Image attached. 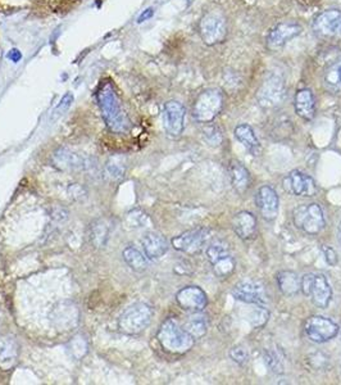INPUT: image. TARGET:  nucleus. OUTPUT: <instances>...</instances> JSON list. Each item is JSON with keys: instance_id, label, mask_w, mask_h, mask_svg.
<instances>
[{"instance_id": "obj_1", "label": "nucleus", "mask_w": 341, "mask_h": 385, "mask_svg": "<svg viewBox=\"0 0 341 385\" xmlns=\"http://www.w3.org/2000/svg\"><path fill=\"white\" fill-rule=\"evenodd\" d=\"M96 99L100 107L103 120L109 130L116 134L126 132L131 126V122L121 108L120 99L116 93L113 82L107 80L103 81L96 93Z\"/></svg>"}, {"instance_id": "obj_2", "label": "nucleus", "mask_w": 341, "mask_h": 385, "mask_svg": "<svg viewBox=\"0 0 341 385\" xmlns=\"http://www.w3.org/2000/svg\"><path fill=\"white\" fill-rule=\"evenodd\" d=\"M156 339L160 347L171 354H184L194 347L195 339L177 323L175 319H167L160 325Z\"/></svg>"}, {"instance_id": "obj_3", "label": "nucleus", "mask_w": 341, "mask_h": 385, "mask_svg": "<svg viewBox=\"0 0 341 385\" xmlns=\"http://www.w3.org/2000/svg\"><path fill=\"white\" fill-rule=\"evenodd\" d=\"M153 319V308L146 303L127 307L118 319V327L127 335H137L149 326Z\"/></svg>"}, {"instance_id": "obj_4", "label": "nucleus", "mask_w": 341, "mask_h": 385, "mask_svg": "<svg viewBox=\"0 0 341 385\" xmlns=\"http://www.w3.org/2000/svg\"><path fill=\"white\" fill-rule=\"evenodd\" d=\"M292 221L296 227L309 235H317L326 226L323 209L318 203H307L296 206L292 211Z\"/></svg>"}, {"instance_id": "obj_5", "label": "nucleus", "mask_w": 341, "mask_h": 385, "mask_svg": "<svg viewBox=\"0 0 341 385\" xmlns=\"http://www.w3.org/2000/svg\"><path fill=\"white\" fill-rule=\"evenodd\" d=\"M224 98L221 90L208 89L198 95L192 105V116L198 122L209 124L223 109Z\"/></svg>"}, {"instance_id": "obj_6", "label": "nucleus", "mask_w": 341, "mask_h": 385, "mask_svg": "<svg viewBox=\"0 0 341 385\" xmlns=\"http://www.w3.org/2000/svg\"><path fill=\"white\" fill-rule=\"evenodd\" d=\"M205 256L212 270L219 279H226L234 274L236 268V261L230 253V245L224 240H216L207 247Z\"/></svg>"}, {"instance_id": "obj_7", "label": "nucleus", "mask_w": 341, "mask_h": 385, "mask_svg": "<svg viewBox=\"0 0 341 385\" xmlns=\"http://www.w3.org/2000/svg\"><path fill=\"white\" fill-rule=\"evenodd\" d=\"M227 20L219 10H211L199 22V33L207 45L222 43L227 36Z\"/></svg>"}, {"instance_id": "obj_8", "label": "nucleus", "mask_w": 341, "mask_h": 385, "mask_svg": "<svg viewBox=\"0 0 341 385\" xmlns=\"http://www.w3.org/2000/svg\"><path fill=\"white\" fill-rule=\"evenodd\" d=\"M304 331L310 342L322 344L338 336L340 333V327L331 319L323 316H312L306 321Z\"/></svg>"}, {"instance_id": "obj_9", "label": "nucleus", "mask_w": 341, "mask_h": 385, "mask_svg": "<svg viewBox=\"0 0 341 385\" xmlns=\"http://www.w3.org/2000/svg\"><path fill=\"white\" fill-rule=\"evenodd\" d=\"M209 238V230L205 227H196L182 232L172 239V247L179 252L187 255H195L202 251Z\"/></svg>"}, {"instance_id": "obj_10", "label": "nucleus", "mask_w": 341, "mask_h": 385, "mask_svg": "<svg viewBox=\"0 0 341 385\" xmlns=\"http://www.w3.org/2000/svg\"><path fill=\"white\" fill-rule=\"evenodd\" d=\"M283 189L286 192L295 196H314L318 192L315 181L312 176L302 172L299 170H294L283 179Z\"/></svg>"}, {"instance_id": "obj_11", "label": "nucleus", "mask_w": 341, "mask_h": 385, "mask_svg": "<svg viewBox=\"0 0 341 385\" xmlns=\"http://www.w3.org/2000/svg\"><path fill=\"white\" fill-rule=\"evenodd\" d=\"M186 109L180 101H167L163 109V126L171 137H179L185 128Z\"/></svg>"}, {"instance_id": "obj_12", "label": "nucleus", "mask_w": 341, "mask_h": 385, "mask_svg": "<svg viewBox=\"0 0 341 385\" xmlns=\"http://www.w3.org/2000/svg\"><path fill=\"white\" fill-rule=\"evenodd\" d=\"M231 293L237 300H241L244 303L257 304V306L263 307L268 306L266 289L258 281H241L235 285Z\"/></svg>"}, {"instance_id": "obj_13", "label": "nucleus", "mask_w": 341, "mask_h": 385, "mask_svg": "<svg viewBox=\"0 0 341 385\" xmlns=\"http://www.w3.org/2000/svg\"><path fill=\"white\" fill-rule=\"evenodd\" d=\"M176 302L179 303L184 311L188 312H202L208 306V295L203 290L202 288L190 285L180 289L176 294Z\"/></svg>"}, {"instance_id": "obj_14", "label": "nucleus", "mask_w": 341, "mask_h": 385, "mask_svg": "<svg viewBox=\"0 0 341 385\" xmlns=\"http://www.w3.org/2000/svg\"><path fill=\"white\" fill-rule=\"evenodd\" d=\"M255 204L260 216L266 221L277 219L279 209V200L276 190L270 185L260 186L255 194Z\"/></svg>"}, {"instance_id": "obj_15", "label": "nucleus", "mask_w": 341, "mask_h": 385, "mask_svg": "<svg viewBox=\"0 0 341 385\" xmlns=\"http://www.w3.org/2000/svg\"><path fill=\"white\" fill-rule=\"evenodd\" d=\"M313 30L322 37L341 36V10L327 9L315 17Z\"/></svg>"}, {"instance_id": "obj_16", "label": "nucleus", "mask_w": 341, "mask_h": 385, "mask_svg": "<svg viewBox=\"0 0 341 385\" xmlns=\"http://www.w3.org/2000/svg\"><path fill=\"white\" fill-rule=\"evenodd\" d=\"M302 33V26L296 22H282L273 27L267 36V46L271 50H279L290 40Z\"/></svg>"}, {"instance_id": "obj_17", "label": "nucleus", "mask_w": 341, "mask_h": 385, "mask_svg": "<svg viewBox=\"0 0 341 385\" xmlns=\"http://www.w3.org/2000/svg\"><path fill=\"white\" fill-rule=\"evenodd\" d=\"M285 96V88L282 81L277 77H270L258 92V100L264 107H276Z\"/></svg>"}, {"instance_id": "obj_18", "label": "nucleus", "mask_w": 341, "mask_h": 385, "mask_svg": "<svg viewBox=\"0 0 341 385\" xmlns=\"http://www.w3.org/2000/svg\"><path fill=\"white\" fill-rule=\"evenodd\" d=\"M309 298L319 308H327L332 299V288L325 275L314 274Z\"/></svg>"}, {"instance_id": "obj_19", "label": "nucleus", "mask_w": 341, "mask_h": 385, "mask_svg": "<svg viewBox=\"0 0 341 385\" xmlns=\"http://www.w3.org/2000/svg\"><path fill=\"white\" fill-rule=\"evenodd\" d=\"M18 344L7 334H0V370L9 371L18 361Z\"/></svg>"}, {"instance_id": "obj_20", "label": "nucleus", "mask_w": 341, "mask_h": 385, "mask_svg": "<svg viewBox=\"0 0 341 385\" xmlns=\"http://www.w3.org/2000/svg\"><path fill=\"white\" fill-rule=\"evenodd\" d=\"M232 228L235 234L243 240H250L257 232V219L249 211H241L232 219Z\"/></svg>"}, {"instance_id": "obj_21", "label": "nucleus", "mask_w": 341, "mask_h": 385, "mask_svg": "<svg viewBox=\"0 0 341 385\" xmlns=\"http://www.w3.org/2000/svg\"><path fill=\"white\" fill-rule=\"evenodd\" d=\"M141 244H143L144 253H145V256L150 261H155V259L162 258L169 248L166 238L158 234V232H148V234H145L143 240H141Z\"/></svg>"}, {"instance_id": "obj_22", "label": "nucleus", "mask_w": 341, "mask_h": 385, "mask_svg": "<svg viewBox=\"0 0 341 385\" xmlns=\"http://www.w3.org/2000/svg\"><path fill=\"white\" fill-rule=\"evenodd\" d=\"M296 114L306 121H312L315 116V98L310 89H300L294 98Z\"/></svg>"}, {"instance_id": "obj_23", "label": "nucleus", "mask_w": 341, "mask_h": 385, "mask_svg": "<svg viewBox=\"0 0 341 385\" xmlns=\"http://www.w3.org/2000/svg\"><path fill=\"white\" fill-rule=\"evenodd\" d=\"M228 175H230L231 184L236 190L237 194H245L247 190L250 188L251 177L250 172L243 163L234 160L228 167Z\"/></svg>"}, {"instance_id": "obj_24", "label": "nucleus", "mask_w": 341, "mask_h": 385, "mask_svg": "<svg viewBox=\"0 0 341 385\" xmlns=\"http://www.w3.org/2000/svg\"><path fill=\"white\" fill-rule=\"evenodd\" d=\"M234 134H235V137L243 144L244 147H245V149H247L249 153L253 154V156H259L262 147H260L259 140H258L255 134H254V130L249 126V125L243 124L236 126Z\"/></svg>"}, {"instance_id": "obj_25", "label": "nucleus", "mask_w": 341, "mask_h": 385, "mask_svg": "<svg viewBox=\"0 0 341 385\" xmlns=\"http://www.w3.org/2000/svg\"><path fill=\"white\" fill-rule=\"evenodd\" d=\"M277 285L279 291L286 297H294L300 291V280L299 275L294 271L283 270L277 274Z\"/></svg>"}, {"instance_id": "obj_26", "label": "nucleus", "mask_w": 341, "mask_h": 385, "mask_svg": "<svg viewBox=\"0 0 341 385\" xmlns=\"http://www.w3.org/2000/svg\"><path fill=\"white\" fill-rule=\"evenodd\" d=\"M323 85L330 93H341V58L326 68L323 73Z\"/></svg>"}, {"instance_id": "obj_27", "label": "nucleus", "mask_w": 341, "mask_h": 385, "mask_svg": "<svg viewBox=\"0 0 341 385\" xmlns=\"http://www.w3.org/2000/svg\"><path fill=\"white\" fill-rule=\"evenodd\" d=\"M54 162L63 170H81L85 166L84 160L78 154L72 153L67 149H59L54 154Z\"/></svg>"}, {"instance_id": "obj_28", "label": "nucleus", "mask_w": 341, "mask_h": 385, "mask_svg": "<svg viewBox=\"0 0 341 385\" xmlns=\"http://www.w3.org/2000/svg\"><path fill=\"white\" fill-rule=\"evenodd\" d=\"M124 259L133 271L143 272L148 268V257L133 247L124 248Z\"/></svg>"}, {"instance_id": "obj_29", "label": "nucleus", "mask_w": 341, "mask_h": 385, "mask_svg": "<svg viewBox=\"0 0 341 385\" xmlns=\"http://www.w3.org/2000/svg\"><path fill=\"white\" fill-rule=\"evenodd\" d=\"M182 327H184L195 340L203 338V336L207 334V331H208L207 320H205L203 316H200V315H192L191 317H188L187 321L184 323V326Z\"/></svg>"}, {"instance_id": "obj_30", "label": "nucleus", "mask_w": 341, "mask_h": 385, "mask_svg": "<svg viewBox=\"0 0 341 385\" xmlns=\"http://www.w3.org/2000/svg\"><path fill=\"white\" fill-rule=\"evenodd\" d=\"M109 235V228L104 222L97 221L91 228V242L96 247H104Z\"/></svg>"}, {"instance_id": "obj_31", "label": "nucleus", "mask_w": 341, "mask_h": 385, "mask_svg": "<svg viewBox=\"0 0 341 385\" xmlns=\"http://www.w3.org/2000/svg\"><path fill=\"white\" fill-rule=\"evenodd\" d=\"M149 222V217L148 215L140 211V209H135L131 211L130 213H127L126 216V224L132 228H140L144 227Z\"/></svg>"}, {"instance_id": "obj_32", "label": "nucleus", "mask_w": 341, "mask_h": 385, "mask_svg": "<svg viewBox=\"0 0 341 385\" xmlns=\"http://www.w3.org/2000/svg\"><path fill=\"white\" fill-rule=\"evenodd\" d=\"M264 362L273 372H283L282 359L279 356V353L273 352V351H267L266 354H264Z\"/></svg>"}, {"instance_id": "obj_33", "label": "nucleus", "mask_w": 341, "mask_h": 385, "mask_svg": "<svg viewBox=\"0 0 341 385\" xmlns=\"http://www.w3.org/2000/svg\"><path fill=\"white\" fill-rule=\"evenodd\" d=\"M73 100H75L73 94L69 92L65 93V94L63 95V98L61 99V101L57 104L56 109H54V117H59V116H62L64 112L68 111L69 107H71L72 103H73Z\"/></svg>"}, {"instance_id": "obj_34", "label": "nucleus", "mask_w": 341, "mask_h": 385, "mask_svg": "<svg viewBox=\"0 0 341 385\" xmlns=\"http://www.w3.org/2000/svg\"><path fill=\"white\" fill-rule=\"evenodd\" d=\"M268 317H270V314H268V311L266 310V307L258 306L257 308L254 310L253 319H251L250 321L255 327H260L267 322Z\"/></svg>"}, {"instance_id": "obj_35", "label": "nucleus", "mask_w": 341, "mask_h": 385, "mask_svg": "<svg viewBox=\"0 0 341 385\" xmlns=\"http://www.w3.org/2000/svg\"><path fill=\"white\" fill-rule=\"evenodd\" d=\"M322 255H323V258H325V261L326 263L330 264L331 267H334V266H336L339 262V257H338V253H336V251H335L332 247H330V245H322Z\"/></svg>"}, {"instance_id": "obj_36", "label": "nucleus", "mask_w": 341, "mask_h": 385, "mask_svg": "<svg viewBox=\"0 0 341 385\" xmlns=\"http://www.w3.org/2000/svg\"><path fill=\"white\" fill-rule=\"evenodd\" d=\"M230 357L232 358V361H235L236 363L243 365V363H245L248 361V352L243 347H234V348L230 351Z\"/></svg>"}, {"instance_id": "obj_37", "label": "nucleus", "mask_w": 341, "mask_h": 385, "mask_svg": "<svg viewBox=\"0 0 341 385\" xmlns=\"http://www.w3.org/2000/svg\"><path fill=\"white\" fill-rule=\"evenodd\" d=\"M205 140L212 145H219L222 141V134L216 128H211L205 131Z\"/></svg>"}, {"instance_id": "obj_38", "label": "nucleus", "mask_w": 341, "mask_h": 385, "mask_svg": "<svg viewBox=\"0 0 341 385\" xmlns=\"http://www.w3.org/2000/svg\"><path fill=\"white\" fill-rule=\"evenodd\" d=\"M313 278H314V274H306L300 280V290L303 291V294L306 297H309V291H310V287H312Z\"/></svg>"}, {"instance_id": "obj_39", "label": "nucleus", "mask_w": 341, "mask_h": 385, "mask_svg": "<svg viewBox=\"0 0 341 385\" xmlns=\"http://www.w3.org/2000/svg\"><path fill=\"white\" fill-rule=\"evenodd\" d=\"M153 14H154L153 8H146L145 10H143V13L137 17V23H143L145 22V21L150 20V18L153 17Z\"/></svg>"}, {"instance_id": "obj_40", "label": "nucleus", "mask_w": 341, "mask_h": 385, "mask_svg": "<svg viewBox=\"0 0 341 385\" xmlns=\"http://www.w3.org/2000/svg\"><path fill=\"white\" fill-rule=\"evenodd\" d=\"M7 58L9 59V61H12L13 63H18L21 59H22V53L18 49H12L9 50V53L7 54Z\"/></svg>"}, {"instance_id": "obj_41", "label": "nucleus", "mask_w": 341, "mask_h": 385, "mask_svg": "<svg viewBox=\"0 0 341 385\" xmlns=\"http://www.w3.org/2000/svg\"><path fill=\"white\" fill-rule=\"evenodd\" d=\"M336 236H338L339 243H340V244H341V219H340V221H339V224H338V227H336Z\"/></svg>"}, {"instance_id": "obj_42", "label": "nucleus", "mask_w": 341, "mask_h": 385, "mask_svg": "<svg viewBox=\"0 0 341 385\" xmlns=\"http://www.w3.org/2000/svg\"><path fill=\"white\" fill-rule=\"evenodd\" d=\"M340 338H341V333H340Z\"/></svg>"}]
</instances>
